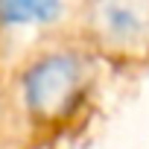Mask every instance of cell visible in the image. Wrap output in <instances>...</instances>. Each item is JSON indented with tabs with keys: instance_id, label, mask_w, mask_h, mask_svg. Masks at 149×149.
Here are the masks:
<instances>
[{
	"instance_id": "cell-3",
	"label": "cell",
	"mask_w": 149,
	"mask_h": 149,
	"mask_svg": "<svg viewBox=\"0 0 149 149\" xmlns=\"http://www.w3.org/2000/svg\"><path fill=\"white\" fill-rule=\"evenodd\" d=\"M58 0H0V15L6 21H53Z\"/></svg>"
},
{
	"instance_id": "cell-2",
	"label": "cell",
	"mask_w": 149,
	"mask_h": 149,
	"mask_svg": "<svg viewBox=\"0 0 149 149\" xmlns=\"http://www.w3.org/2000/svg\"><path fill=\"white\" fill-rule=\"evenodd\" d=\"M94 24L105 41H143L149 38V0H97Z\"/></svg>"
},
{
	"instance_id": "cell-1",
	"label": "cell",
	"mask_w": 149,
	"mask_h": 149,
	"mask_svg": "<svg viewBox=\"0 0 149 149\" xmlns=\"http://www.w3.org/2000/svg\"><path fill=\"white\" fill-rule=\"evenodd\" d=\"M82 88V67L73 56H50L24 76L26 105L41 117L61 114Z\"/></svg>"
}]
</instances>
